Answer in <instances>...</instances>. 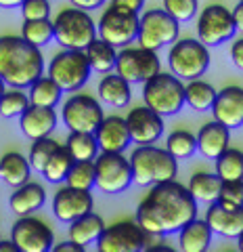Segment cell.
<instances>
[{
	"instance_id": "6da1fadb",
	"label": "cell",
	"mask_w": 243,
	"mask_h": 252,
	"mask_svg": "<svg viewBox=\"0 0 243 252\" xmlns=\"http://www.w3.org/2000/svg\"><path fill=\"white\" fill-rule=\"evenodd\" d=\"M193 219H197V200L176 179L151 185V191L136 208L138 225L153 235L178 233Z\"/></svg>"
},
{
	"instance_id": "7a4b0ae2",
	"label": "cell",
	"mask_w": 243,
	"mask_h": 252,
	"mask_svg": "<svg viewBox=\"0 0 243 252\" xmlns=\"http://www.w3.org/2000/svg\"><path fill=\"white\" fill-rule=\"evenodd\" d=\"M44 72V57L23 36H0V78L11 89H29Z\"/></svg>"
},
{
	"instance_id": "3957f363",
	"label": "cell",
	"mask_w": 243,
	"mask_h": 252,
	"mask_svg": "<svg viewBox=\"0 0 243 252\" xmlns=\"http://www.w3.org/2000/svg\"><path fill=\"white\" fill-rule=\"evenodd\" d=\"M135 183L140 187H151L162 181L176 179L178 175V160L168 149L151 145H138L128 158Z\"/></svg>"
},
{
	"instance_id": "277c9868",
	"label": "cell",
	"mask_w": 243,
	"mask_h": 252,
	"mask_svg": "<svg viewBox=\"0 0 243 252\" xmlns=\"http://www.w3.org/2000/svg\"><path fill=\"white\" fill-rule=\"evenodd\" d=\"M54 26V40L63 49L72 51H86L88 44L97 38V23L92 21L88 11L69 6L57 13L53 21Z\"/></svg>"
},
{
	"instance_id": "5b68a950",
	"label": "cell",
	"mask_w": 243,
	"mask_h": 252,
	"mask_svg": "<svg viewBox=\"0 0 243 252\" xmlns=\"http://www.w3.org/2000/svg\"><path fill=\"white\" fill-rule=\"evenodd\" d=\"M143 101L162 118L174 116L185 105V84L174 74L158 72L143 82Z\"/></svg>"
},
{
	"instance_id": "8992f818",
	"label": "cell",
	"mask_w": 243,
	"mask_h": 252,
	"mask_svg": "<svg viewBox=\"0 0 243 252\" xmlns=\"http://www.w3.org/2000/svg\"><path fill=\"white\" fill-rule=\"evenodd\" d=\"M168 65L172 74L180 80H195L201 78L210 67V51L208 46L195 40V38H183L172 44L168 53Z\"/></svg>"
},
{
	"instance_id": "52a82bcc",
	"label": "cell",
	"mask_w": 243,
	"mask_h": 252,
	"mask_svg": "<svg viewBox=\"0 0 243 252\" xmlns=\"http://www.w3.org/2000/svg\"><path fill=\"white\" fill-rule=\"evenodd\" d=\"M92 67L86 57V51L65 49L57 53L49 65V76L65 93H76L90 80Z\"/></svg>"
},
{
	"instance_id": "ba28073f",
	"label": "cell",
	"mask_w": 243,
	"mask_h": 252,
	"mask_svg": "<svg viewBox=\"0 0 243 252\" xmlns=\"http://www.w3.org/2000/svg\"><path fill=\"white\" fill-rule=\"evenodd\" d=\"M135 183L130 160L120 152H99L95 158V185L103 193H122Z\"/></svg>"
},
{
	"instance_id": "9c48e42d",
	"label": "cell",
	"mask_w": 243,
	"mask_h": 252,
	"mask_svg": "<svg viewBox=\"0 0 243 252\" xmlns=\"http://www.w3.org/2000/svg\"><path fill=\"white\" fill-rule=\"evenodd\" d=\"M97 34L115 49L130 46L138 36V13L122 9L117 4H109V9H105L99 19Z\"/></svg>"
},
{
	"instance_id": "30bf717a",
	"label": "cell",
	"mask_w": 243,
	"mask_h": 252,
	"mask_svg": "<svg viewBox=\"0 0 243 252\" xmlns=\"http://www.w3.org/2000/svg\"><path fill=\"white\" fill-rule=\"evenodd\" d=\"M180 26L163 9H151L138 17V44L149 51H160L162 46L178 40Z\"/></svg>"
},
{
	"instance_id": "8fae6325",
	"label": "cell",
	"mask_w": 243,
	"mask_h": 252,
	"mask_svg": "<svg viewBox=\"0 0 243 252\" xmlns=\"http://www.w3.org/2000/svg\"><path fill=\"white\" fill-rule=\"evenodd\" d=\"M151 233H147L138 220H122L103 229L97 240L99 252H140L149 246Z\"/></svg>"
},
{
	"instance_id": "7c38bea8",
	"label": "cell",
	"mask_w": 243,
	"mask_h": 252,
	"mask_svg": "<svg viewBox=\"0 0 243 252\" xmlns=\"http://www.w3.org/2000/svg\"><path fill=\"white\" fill-rule=\"evenodd\" d=\"M162 63L158 57V51H149L145 46H124L117 51L115 59V72L130 84L147 82L151 76L160 72Z\"/></svg>"
},
{
	"instance_id": "4fadbf2b",
	"label": "cell",
	"mask_w": 243,
	"mask_h": 252,
	"mask_svg": "<svg viewBox=\"0 0 243 252\" xmlns=\"http://www.w3.org/2000/svg\"><path fill=\"white\" fill-rule=\"evenodd\" d=\"M235 21L231 11L222 4L206 6L197 17V40L206 46H218L235 36Z\"/></svg>"
},
{
	"instance_id": "5bb4252c",
	"label": "cell",
	"mask_w": 243,
	"mask_h": 252,
	"mask_svg": "<svg viewBox=\"0 0 243 252\" xmlns=\"http://www.w3.org/2000/svg\"><path fill=\"white\" fill-rule=\"evenodd\" d=\"M61 118H63V124L69 130L95 132L105 116H103V107H101V103L95 97H90V94H74L63 103Z\"/></svg>"
},
{
	"instance_id": "9a60e30c",
	"label": "cell",
	"mask_w": 243,
	"mask_h": 252,
	"mask_svg": "<svg viewBox=\"0 0 243 252\" xmlns=\"http://www.w3.org/2000/svg\"><path fill=\"white\" fill-rule=\"evenodd\" d=\"M11 240L17 244L19 252H49L54 246L53 229L36 217H19L11 229Z\"/></svg>"
},
{
	"instance_id": "2e32d148",
	"label": "cell",
	"mask_w": 243,
	"mask_h": 252,
	"mask_svg": "<svg viewBox=\"0 0 243 252\" xmlns=\"http://www.w3.org/2000/svg\"><path fill=\"white\" fill-rule=\"evenodd\" d=\"M92 206H95V200H92L90 189H78L72 185L61 187L53 200V212L61 223H72L80 219L86 212H90Z\"/></svg>"
},
{
	"instance_id": "e0dca14e",
	"label": "cell",
	"mask_w": 243,
	"mask_h": 252,
	"mask_svg": "<svg viewBox=\"0 0 243 252\" xmlns=\"http://www.w3.org/2000/svg\"><path fill=\"white\" fill-rule=\"evenodd\" d=\"M130 137L138 145H151L163 135V118L151 107H135L126 116Z\"/></svg>"
},
{
	"instance_id": "ac0fdd59",
	"label": "cell",
	"mask_w": 243,
	"mask_h": 252,
	"mask_svg": "<svg viewBox=\"0 0 243 252\" xmlns=\"http://www.w3.org/2000/svg\"><path fill=\"white\" fill-rule=\"evenodd\" d=\"M210 229L226 240H239L243 233V206H229L214 200L206 212Z\"/></svg>"
},
{
	"instance_id": "d6986e66",
	"label": "cell",
	"mask_w": 243,
	"mask_h": 252,
	"mask_svg": "<svg viewBox=\"0 0 243 252\" xmlns=\"http://www.w3.org/2000/svg\"><path fill=\"white\" fill-rule=\"evenodd\" d=\"M214 120L224 124L226 128H239L243 126V89L241 86H224L216 93L212 103Z\"/></svg>"
},
{
	"instance_id": "ffe728a7",
	"label": "cell",
	"mask_w": 243,
	"mask_h": 252,
	"mask_svg": "<svg viewBox=\"0 0 243 252\" xmlns=\"http://www.w3.org/2000/svg\"><path fill=\"white\" fill-rule=\"evenodd\" d=\"M97 143L101 147V152H120L124 154V149H128L132 143L126 118L120 116H107L101 120V124L95 130Z\"/></svg>"
},
{
	"instance_id": "44dd1931",
	"label": "cell",
	"mask_w": 243,
	"mask_h": 252,
	"mask_svg": "<svg viewBox=\"0 0 243 252\" xmlns=\"http://www.w3.org/2000/svg\"><path fill=\"white\" fill-rule=\"evenodd\" d=\"M57 122L59 120H57V114H54V107H42V105H32V103H29V107L19 118L21 132L29 141L49 137L57 128Z\"/></svg>"
},
{
	"instance_id": "7402d4cb",
	"label": "cell",
	"mask_w": 243,
	"mask_h": 252,
	"mask_svg": "<svg viewBox=\"0 0 243 252\" xmlns=\"http://www.w3.org/2000/svg\"><path fill=\"white\" fill-rule=\"evenodd\" d=\"M231 128H226L224 124H220L218 120H212L206 122L199 128L197 137V152L208 158V160H216L226 147H229V141H231Z\"/></svg>"
},
{
	"instance_id": "603a6c76",
	"label": "cell",
	"mask_w": 243,
	"mask_h": 252,
	"mask_svg": "<svg viewBox=\"0 0 243 252\" xmlns=\"http://www.w3.org/2000/svg\"><path fill=\"white\" fill-rule=\"evenodd\" d=\"M46 202V191L40 183H23L19 187H15V191L11 193L9 198V206L15 215L26 217L32 215V212L40 210Z\"/></svg>"
},
{
	"instance_id": "cb8c5ba5",
	"label": "cell",
	"mask_w": 243,
	"mask_h": 252,
	"mask_svg": "<svg viewBox=\"0 0 243 252\" xmlns=\"http://www.w3.org/2000/svg\"><path fill=\"white\" fill-rule=\"evenodd\" d=\"M214 231L210 229L208 220L193 219L178 231V248L183 252H206L212 244Z\"/></svg>"
},
{
	"instance_id": "d4e9b609",
	"label": "cell",
	"mask_w": 243,
	"mask_h": 252,
	"mask_svg": "<svg viewBox=\"0 0 243 252\" xmlns=\"http://www.w3.org/2000/svg\"><path fill=\"white\" fill-rule=\"evenodd\" d=\"M99 97L103 103L111 105V107H126L130 103L132 91H130V82L124 80L120 74H105L103 80L99 82Z\"/></svg>"
},
{
	"instance_id": "484cf974",
	"label": "cell",
	"mask_w": 243,
	"mask_h": 252,
	"mask_svg": "<svg viewBox=\"0 0 243 252\" xmlns=\"http://www.w3.org/2000/svg\"><path fill=\"white\" fill-rule=\"evenodd\" d=\"M103 229H105L103 219L90 210V212H86V215H82L80 219L69 223V240H74L76 244H82L86 248L88 244H97Z\"/></svg>"
},
{
	"instance_id": "4316f807",
	"label": "cell",
	"mask_w": 243,
	"mask_h": 252,
	"mask_svg": "<svg viewBox=\"0 0 243 252\" xmlns=\"http://www.w3.org/2000/svg\"><path fill=\"white\" fill-rule=\"evenodd\" d=\"M29 172H32V166H29V160L26 156H21L17 152H9L0 158V179L6 185L19 187L23 183H27Z\"/></svg>"
},
{
	"instance_id": "83f0119b",
	"label": "cell",
	"mask_w": 243,
	"mask_h": 252,
	"mask_svg": "<svg viewBox=\"0 0 243 252\" xmlns=\"http://www.w3.org/2000/svg\"><path fill=\"white\" fill-rule=\"evenodd\" d=\"M86 57L92 67V72L99 74H109L111 69H115V59H117V49L113 44L105 42L103 38H95L88 49H86Z\"/></svg>"
},
{
	"instance_id": "f1b7e54d",
	"label": "cell",
	"mask_w": 243,
	"mask_h": 252,
	"mask_svg": "<svg viewBox=\"0 0 243 252\" xmlns=\"http://www.w3.org/2000/svg\"><path fill=\"white\" fill-rule=\"evenodd\" d=\"M216 93L218 91L210 82L195 78V80H189L185 84V103H189V107L195 112H206V109H212Z\"/></svg>"
},
{
	"instance_id": "f546056e",
	"label": "cell",
	"mask_w": 243,
	"mask_h": 252,
	"mask_svg": "<svg viewBox=\"0 0 243 252\" xmlns=\"http://www.w3.org/2000/svg\"><path fill=\"white\" fill-rule=\"evenodd\" d=\"M74 156L67 149V145H59L54 149V154L51 156V160L46 162V166L42 170V177L49 181V183H63L67 179L69 170L74 166Z\"/></svg>"
},
{
	"instance_id": "4dcf8cb0",
	"label": "cell",
	"mask_w": 243,
	"mask_h": 252,
	"mask_svg": "<svg viewBox=\"0 0 243 252\" xmlns=\"http://www.w3.org/2000/svg\"><path fill=\"white\" fill-rule=\"evenodd\" d=\"M222 179L216 172H195L189 181V191L197 202H214L220 193Z\"/></svg>"
},
{
	"instance_id": "1f68e13d",
	"label": "cell",
	"mask_w": 243,
	"mask_h": 252,
	"mask_svg": "<svg viewBox=\"0 0 243 252\" xmlns=\"http://www.w3.org/2000/svg\"><path fill=\"white\" fill-rule=\"evenodd\" d=\"M61 86L53 80L51 76H40L29 86V103L42 105V107H54L61 101Z\"/></svg>"
},
{
	"instance_id": "d6a6232c",
	"label": "cell",
	"mask_w": 243,
	"mask_h": 252,
	"mask_svg": "<svg viewBox=\"0 0 243 252\" xmlns=\"http://www.w3.org/2000/svg\"><path fill=\"white\" fill-rule=\"evenodd\" d=\"M65 145H67L69 152H72L74 160H95V158L99 156V152H101L95 132L69 130V137L65 141Z\"/></svg>"
},
{
	"instance_id": "836d02e7",
	"label": "cell",
	"mask_w": 243,
	"mask_h": 252,
	"mask_svg": "<svg viewBox=\"0 0 243 252\" xmlns=\"http://www.w3.org/2000/svg\"><path fill=\"white\" fill-rule=\"evenodd\" d=\"M216 175L222 181L243 179V152L235 147H226L216 158Z\"/></svg>"
},
{
	"instance_id": "e575fe53",
	"label": "cell",
	"mask_w": 243,
	"mask_h": 252,
	"mask_svg": "<svg viewBox=\"0 0 243 252\" xmlns=\"http://www.w3.org/2000/svg\"><path fill=\"white\" fill-rule=\"evenodd\" d=\"M21 36L26 38L29 44L34 46H44L54 38V26L51 19H32V21H23Z\"/></svg>"
},
{
	"instance_id": "d590c367",
	"label": "cell",
	"mask_w": 243,
	"mask_h": 252,
	"mask_svg": "<svg viewBox=\"0 0 243 252\" xmlns=\"http://www.w3.org/2000/svg\"><path fill=\"white\" fill-rule=\"evenodd\" d=\"M166 149L176 158V160L191 158L195 152H197V137L189 130H174L168 135Z\"/></svg>"
},
{
	"instance_id": "8d00e7d4",
	"label": "cell",
	"mask_w": 243,
	"mask_h": 252,
	"mask_svg": "<svg viewBox=\"0 0 243 252\" xmlns=\"http://www.w3.org/2000/svg\"><path fill=\"white\" fill-rule=\"evenodd\" d=\"M29 107V97L21 89H11L0 94V116L6 120L13 118H21V114Z\"/></svg>"
},
{
	"instance_id": "74e56055",
	"label": "cell",
	"mask_w": 243,
	"mask_h": 252,
	"mask_svg": "<svg viewBox=\"0 0 243 252\" xmlns=\"http://www.w3.org/2000/svg\"><path fill=\"white\" fill-rule=\"evenodd\" d=\"M65 183L78 189H92L95 187V160H76Z\"/></svg>"
},
{
	"instance_id": "f35d334b",
	"label": "cell",
	"mask_w": 243,
	"mask_h": 252,
	"mask_svg": "<svg viewBox=\"0 0 243 252\" xmlns=\"http://www.w3.org/2000/svg\"><path fill=\"white\" fill-rule=\"evenodd\" d=\"M59 147L57 141H53L51 137H42V139H36L32 147H29V166H32V170H38L42 172L46 162L51 160V156L54 154V149Z\"/></svg>"
},
{
	"instance_id": "ab89813d",
	"label": "cell",
	"mask_w": 243,
	"mask_h": 252,
	"mask_svg": "<svg viewBox=\"0 0 243 252\" xmlns=\"http://www.w3.org/2000/svg\"><path fill=\"white\" fill-rule=\"evenodd\" d=\"M199 2L197 0H163V11L170 13L178 23L191 21L197 15Z\"/></svg>"
},
{
	"instance_id": "60d3db41",
	"label": "cell",
	"mask_w": 243,
	"mask_h": 252,
	"mask_svg": "<svg viewBox=\"0 0 243 252\" xmlns=\"http://www.w3.org/2000/svg\"><path fill=\"white\" fill-rule=\"evenodd\" d=\"M218 202L229 204V206H243V179L222 181Z\"/></svg>"
},
{
	"instance_id": "b9f144b4",
	"label": "cell",
	"mask_w": 243,
	"mask_h": 252,
	"mask_svg": "<svg viewBox=\"0 0 243 252\" xmlns=\"http://www.w3.org/2000/svg\"><path fill=\"white\" fill-rule=\"evenodd\" d=\"M21 15H23V21L49 19L51 17V2L49 0H23Z\"/></svg>"
},
{
	"instance_id": "7bdbcfd3",
	"label": "cell",
	"mask_w": 243,
	"mask_h": 252,
	"mask_svg": "<svg viewBox=\"0 0 243 252\" xmlns=\"http://www.w3.org/2000/svg\"><path fill=\"white\" fill-rule=\"evenodd\" d=\"M231 61L233 65L243 72V38H237L231 46Z\"/></svg>"
},
{
	"instance_id": "ee69618b",
	"label": "cell",
	"mask_w": 243,
	"mask_h": 252,
	"mask_svg": "<svg viewBox=\"0 0 243 252\" xmlns=\"http://www.w3.org/2000/svg\"><path fill=\"white\" fill-rule=\"evenodd\" d=\"M111 4H117V6L128 9L132 13H140V9L145 6V0H111Z\"/></svg>"
},
{
	"instance_id": "f6af8a7d",
	"label": "cell",
	"mask_w": 243,
	"mask_h": 252,
	"mask_svg": "<svg viewBox=\"0 0 243 252\" xmlns=\"http://www.w3.org/2000/svg\"><path fill=\"white\" fill-rule=\"evenodd\" d=\"M74 6H78V9H84V11H95L99 9L101 4H105V0H69Z\"/></svg>"
},
{
	"instance_id": "bcb514c9",
	"label": "cell",
	"mask_w": 243,
	"mask_h": 252,
	"mask_svg": "<svg viewBox=\"0 0 243 252\" xmlns=\"http://www.w3.org/2000/svg\"><path fill=\"white\" fill-rule=\"evenodd\" d=\"M54 252H84V246L82 244H76L74 240H69L63 244H57V246H54Z\"/></svg>"
},
{
	"instance_id": "7dc6e473",
	"label": "cell",
	"mask_w": 243,
	"mask_h": 252,
	"mask_svg": "<svg viewBox=\"0 0 243 252\" xmlns=\"http://www.w3.org/2000/svg\"><path fill=\"white\" fill-rule=\"evenodd\" d=\"M231 15H233V21H235V28L237 30H241L243 32V2H239L235 9L231 11Z\"/></svg>"
},
{
	"instance_id": "c3c4849f",
	"label": "cell",
	"mask_w": 243,
	"mask_h": 252,
	"mask_svg": "<svg viewBox=\"0 0 243 252\" xmlns=\"http://www.w3.org/2000/svg\"><path fill=\"white\" fill-rule=\"evenodd\" d=\"M0 252H19V248H17V244H15L13 240L11 242H2V240H0Z\"/></svg>"
},
{
	"instance_id": "681fc988",
	"label": "cell",
	"mask_w": 243,
	"mask_h": 252,
	"mask_svg": "<svg viewBox=\"0 0 243 252\" xmlns=\"http://www.w3.org/2000/svg\"><path fill=\"white\" fill-rule=\"evenodd\" d=\"M147 252H174L172 246H162V244H155V246H147Z\"/></svg>"
},
{
	"instance_id": "f907efd6",
	"label": "cell",
	"mask_w": 243,
	"mask_h": 252,
	"mask_svg": "<svg viewBox=\"0 0 243 252\" xmlns=\"http://www.w3.org/2000/svg\"><path fill=\"white\" fill-rule=\"evenodd\" d=\"M23 0H0V6L2 9H15V6H21Z\"/></svg>"
},
{
	"instance_id": "816d5d0a",
	"label": "cell",
	"mask_w": 243,
	"mask_h": 252,
	"mask_svg": "<svg viewBox=\"0 0 243 252\" xmlns=\"http://www.w3.org/2000/svg\"><path fill=\"white\" fill-rule=\"evenodd\" d=\"M239 250H241V252H243V233H241V235H239Z\"/></svg>"
},
{
	"instance_id": "f5cc1de1",
	"label": "cell",
	"mask_w": 243,
	"mask_h": 252,
	"mask_svg": "<svg viewBox=\"0 0 243 252\" xmlns=\"http://www.w3.org/2000/svg\"><path fill=\"white\" fill-rule=\"evenodd\" d=\"M2 93H4V80L0 78V94H2Z\"/></svg>"
},
{
	"instance_id": "db71d44e",
	"label": "cell",
	"mask_w": 243,
	"mask_h": 252,
	"mask_svg": "<svg viewBox=\"0 0 243 252\" xmlns=\"http://www.w3.org/2000/svg\"><path fill=\"white\" fill-rule=\"evenodd\" d=\"M241 2H243V0H241Z\"/></svg>"
}]
</instances>
